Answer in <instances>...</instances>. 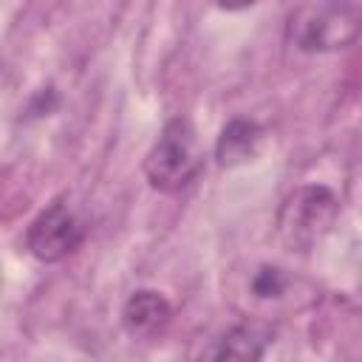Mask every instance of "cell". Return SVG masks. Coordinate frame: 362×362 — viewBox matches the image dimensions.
Listing matches in <instances>:
<instances>
[{"label": "cell", "mask_w": 362, "mask_h": 362, "mask_svg": "<svg viewBox=\"0 0 362 362\" xmlns=\"http://www.w3.org/2000/svg\"><path fill=\"white\" fill-rule=\"evenodd\" d=\"M257 150H260V127L249 119H232L223 124L218 136L215 158L221 167H238V164L252 161Z\"/></svg>", "instance_id": "obj_7"}, {"label": "cell", "mask_w": 362, "mask_h": 362, "mask_svg": "<svg viewBox=\"0 0 362 362\" xmlns=\"http://www.w3.org/2000/svg\"><path fill=\"white\" fill-rule=\"evenodd\" d=\"M85 240V226L82 221L74 215V209H68L65 201H54L48 204L31 223L25 232V246L28 252L42 260V263H59L68 255H74Z\"/></svg>", "instance_id": "obj_4"}, {"label": "cell", "mask_w": 362, "mask_h": 362, "mask_svg": "<svg viewBox=\"0 0 362 362\" xmlns=\"http://www.w3.org/2000/svg\"><path fill=\"white\" fill-rule=\"evenodd\" d=\"M255 294L257 297H277L280 291H283V286H286V280H283V274H280V269H260L257 274H255Z\"/></svg>", "instance_id": "obj_8"}, {"label": "cell", "mask_w": 362, "mask_h": 362, "mask_svg": "<svg viewBox=\"0 0 362 362\" xmlns=\"http://www.w3.org/2000/svg\"><path fill=\"white\" fill-rule=\"evenodd\" d=\"M204 167V153L198 147V133L189 119H170L144 158V175L158 192H178L189 187Z\"/></svg>", "instance_id": "obj_1"}, {"label": "cell", "mask_w": 362, "mask_h": 362, "mask_svg": "<svg viewBox=\"0 0 362 362\" xmlns=\"http://www.w3.org/2000/svg\"><path fill=\"white\" fill-rule=\"evenodd\" d=\"M173 320V308L167 303V297L161 291L153 288H139L127 297L124 308H122V325L130 337L139 339H150L156 334H161Z\"/></svg>", "instance_id": "obj_6"}, {"label": "cell", "mask_w": 362, "mask_h": 362, "mask_svg": "<svg viewBox=\"0 0 362 362\" xmlns=\"http://www.w3.org/2000/svg\"><path fill=\"white\" fill-rule=\"evenodd\" d=\"M362 34V11L345 3H305L286 20V40L297 51L325 54L348 48Z\"/></svg>", "instance_id": "obj_2"}, {"label": "cell", "mask_w": 362, "mask_h": 362, "mask_svg": "<svg viewBox=\"0 0 362 362\" xmlns=\"http://www.w3.org/2000/svg\"><path fill=\"white\" fill-rule=\"evenodd\" d=\"M339 215V201L328 187H300L291 192L277 215V232L291 249H311L320 243Z\"/></svg>", "instance_id": "obj_3"}, {"label": "cell", "mask_w": 362, "mask_h": 362, "mask_svg": "<svg viewBox=\"0 0 362 362\" xmlns=\"http://www.w3.org/2000/svg\"><path fill=\"white\" fill-rule=\"evenodd\" d=\"M272 345V328L260 322H238L215 334L195 362H260Z\"/></svg>", "instance_id": "obj_5"}]
</instances>
